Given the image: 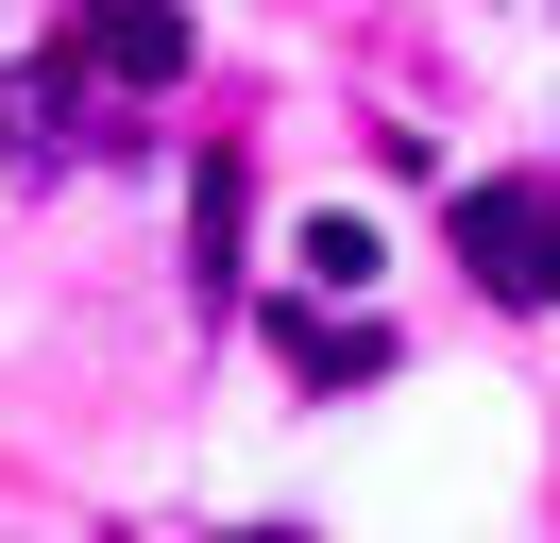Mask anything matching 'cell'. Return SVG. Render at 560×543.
<instances>
[{
  "label": "cell",
  "mask_w": 560,
  "mask_h": 543,
  "mask_svg": "<svg viewBox=\"0 0 560 543\" xmlns=\"http://www.w3.org/2000/svg\"><path fill=\"white\" fill-rule=\"evenodd\" d=\"M85 68L103 85H171L187 68V0H85Z\"/></svg>",
  "instance_id": "obj_2"
},
{
  "label": "cell",
  "mask_w": 560,
  "mask_h": 543,
  "mask_svg": "<svg viewBox=\"0 0 560 543\" xmlns=\"http://www.w3.org/2000/svg\"><path fill=\"white\" fill-rule=\"evenodd\" d=\"M374 272V221H306V289H357Z\"/></svg>",
  "instance_id": "obj_3"
},
{
  "label": "cell",
  "mask_w": 560,
  "mask_h": 543,
  "mask_svg": "<svg viewBox=\"0 0 560 543\" xmlns=\"http://www.w3.org/2000/svg\"><path fill=\"white\" fill-rule=\"evenodd\" d=\"M458 255H476L510 305H560V187H544V170H510V187H458Z\"/></svg>",
  "instance_id": "obj_1"
},
{
  "label": "cell",
  "mask_w": 560,
  "mask_h": 543,
  "mask_svg": "<svg viewBox=\"0 0 560 543\" xmlns=\"http://www.w3.org/2000/svg\"><path fill=\"white\" fill-rule=\"evenodd\" d=\"M238 543H306V527H238Z\"/></svg>",
  "instance_id": "obj_4"
}]
</instances>
